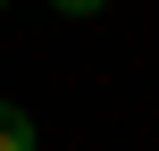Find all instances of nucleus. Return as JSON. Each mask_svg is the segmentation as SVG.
I'll return each instance as SVG.
<instances>
[{"mask_svg": "<svg viewBox=\"0 0 159 151\" xmlns=\"http://www.w3.org/2000/svg\"><path fill=\"white\" fill-rule=\"evenodd\" d=\"M50 8H59V17H101L109 0H50Z\"/></svg>", "mask_w": 159, "mask_h": 151, "instance_id": "nucleus-2", "label": "nucleus"}, {"mask_svg": "<svg viewBox=\"0 0 159 151\" xmlns=\"http://www.w3.org/2000/svg\"><path fill=\"white\" fill-rule=\"evenodd\" d=\"M0 151H42V134H34V118H25L17 101H0Z\"/></svg>", "mask_w": 159, "mask_h": 151, "instance_id": "nucleus-1", "label": "nucleus"}, {"mask_svg": "<svg viewBox=\"0 0 159 151\" xmlns=\"http://www.w3.org/2000/svg\"><path fill=\"white\" fill-rule=\"evenodd\" d=\"M0 8H8V0H0Z\"/></svg>", "mask_w": 159, "mask_h": 151, "instance_id": "nucleus-3", "label": "nucleus"}]
</instances>
